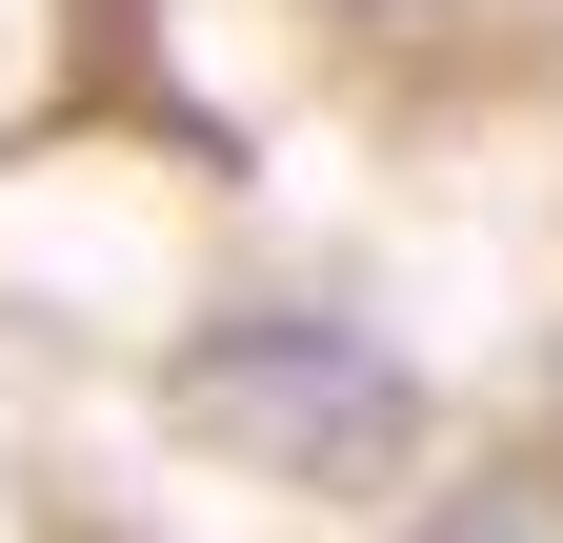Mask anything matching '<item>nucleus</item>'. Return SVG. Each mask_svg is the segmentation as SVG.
<instances>
[{
	"label": "nucleus",
	"mask_w": 563,
	"mask_h": 543,
	"mask_svg": "<svg viewBox=\"0 0 563 543\" xmlns=\"http://www.w3.org/2000/svg\"><path fill=\"white\" fill-rule=\"evenodd\" d=\"M181 402H201L242 463H282V484H402V443H422V383L363 343V322H322V302L222 322V343L181 363Z\"/></svg>",
	"instance_id": "1"
},
{
	"label": "nucleus",
	"mask_w": 563,
	"mask_h": 543,
	"mask_svg": "<svg viewBox=\"0 0 563 543\" xmlns=\"http://www.w3.org/2000/svg\"><path fill=\"white\" fill-rule=\"evenodd\" d=\"M422 543H563V503H523V484H483V503H443Z\"/></svg>",
	"instance_id": "2"
}]
</instances>
